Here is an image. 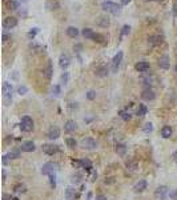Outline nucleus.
Here are the masks:
<instances>
[{"label":"nucleus","mask_w":177,"mask_h":200,"mask_svg":"<svg viewBox=\"0 0 177 200\" xmlns=\"http://www.w3.org/2000/svg\"><path fill=\"white\" fill-rule=\"evenodd\" d=\"M101 7H103L104 11L111 12V13H113V15H117V13H120V5L116 4V3H113V2H109V0H107V2L103 3Z\"/></svg>","instance_id":"nucleus-1"},{"label":"nucleus","mask_w":177,"mask_h":200,"mask_svg":"<svg viewBox=\"0 0 177 200\" xmlns=\"http://www.w3.org/2000/svg\"><path fill=\"white\" fill-rule=\"evenodd\" d=\"M12 92H13L12 84H9L8 82H4V83H3V96H4L7 104L12 102Z\"/></svg>","instance_id":"nucleus-2"},{"label":"nucleus","mask_w":177,"mask_h":200,"mask_svg":"<svg viewBox=\"0 0 177 200\" xmlns=\"http://www.w3.org/2000/svg\"><path fill=\"white\" fill-rule=\"evenodd\" d=\"M57 164L56 163H53V162H48V163H45L44 165H43V168H41V173L43 175H48V176H51V175H55V172L57 171Z\"/></svg>","instance_id":"nucleus-3"},{"label":"nucleus","mask_w":177,"mask_h":200,"mask_svg":"<svg viewBox=\"0 0 177 200\" xmlns=\"http://www.w3.org/2000/svg\"><path fill=\"white\" fill-rule=\"evenodd\" d=\"M20 128L24 132H31L33 129V120L29 116H23L21 123H20Z\"/></svg>","instance_id":"nucleus-4"},{"label":"nucleus","mask_w":177,"mask_h":200,"mask_svg":"<svg viewBox=\"0 0 177 200\" xmlns=\"http://www.w3.org/2000/svg\"><path fill=\"white\" fill-rule=\"evenodd\" d=\"M121 60H123V52L119 51L115 56H113V59H112V72H113V73L117 72V69H119V67H120V63H121Z\"/></svg>","instance_id":"nucleus-5"},{"label":"nucleus","mask_w":177,"mask_h":200,"mask_svg":"<svg viewBox=\"0 0 177 200\" xmlns=\"http://www.w3.org/2000/svg\"><path fill=\"white\" fill-rule=\"evenodd\" d=\"M81 147L84 149H95L97 147V143H96L95 139L92 138H85L81 140Z\"/></svg>","instance_id":"nucleus-6"},{"label":"nucleus","mask_w":177,"mask_h":200,"mask_svg":"<svg viewBox=\"0 0 177 200\" xmlns=\"http://www.w3.org/2000/svg\"><path fill=\"white\" fill-rule=\"evenodd\" d=\"M18 25V19L16 18H12V16H8L3 20V27L5 29H11V28H15Z\"/></svg>","instance_id":"nucleus-7"},{"label":"nucleus","mask_w":177,"mask_h":200,"mask_svg":"<svg viewBox=\"0 0 177 200\" xmlns=\"http://www.w3.org/2000/svg\"><path fill=\"white\" fill-rule=\"evenodd\" d=\"M166 195H168V188H166L165 185H160L155 191V196H156V199H159V200H165Z\"/></svg>","instance_id":"nucleus-8"},{"label":"nucleus","mask_w":177,"mask_h":200,"mask_svg":"<svg viewBox=\"0 0 177 200\" xmlns=\"http://www.w3.org/2000/svg\"><path fill=\"white\" fill-rule=\"evenodd\" d=\"M41 148H43V152L47 153V155H53V153L59 151V147L55 144H44Z\"/></svg>","instance_id":"nucleus-9"},{"label":"nucleus","mask_w":177,"mask_h":200,"mask_svg":"<svg viewBox=\"0 0 177 200\" xmlns=\"http://www.w3.org/2000/svg\"><path fill=\"white\" fill-rule=\"evenodd\" d=\"M69 63H71V58H69L67 53H63V55L60 56V59H59V65L63 69H65L69 65Z\"/></svg>","instance_id":"nucleus-10"},{"label":"nucleus","mask_w":177,"mask_h":200,"mask_svg":"<svg viewBox=\"0 0 177 200\" xmlns=\"http://www.w3.org/2000/svg\"><path fill=\"white\" fill-rule=\"evenodd\" d=\"M20 149H21L23 152H33L36 149L35 147V143L33 142H24L20 147Z\"/></svg>","instance_id":"nucleus-11"},{"label":"nucleus","mask_w":177,"mask_h":200,"mask_svg":"<svg viewBox=\"0 0 177 200\" xmlns=\"http://www.w3.org/2000/svg\"><path fill=\"white\" fill-rule=\"evenodd\" d=\"M146 185H148V183H146L145 180H140V182H137L135 184V187H133V191L136 193H140V192L144 191V189H146Z\"/></svg>","instance_id":"nucleus-12"},{"label":"nucleus","mask_w":177,"mask_h":200,"mask_svg":"<svg viewBox=\"0 0 177 200\" xmlns=\"http://www.w3.org/2000/svg\"><path fill=\"white\" fill-rule=\"evenodd\" d=\"M141 98L144 100H148V102H149V100H153V99H155V92H153L152 88H149V87H148V88H145L144 91H143Z\"/></svg>","instance_id":"nucleus-13"},{"label":"nucleus","mask_w":177,"mask_h":200,"mask_svg":"<svg viewBox=\"0 0 177 200\" xmlns=\"http://www.w3.org/2000/svg\"><path fill=\"white\" fill-rule=\"evenodd\" d=\"M169 65H171V62H169V58L166 55L161 56V58L159 59V67L162 69H168Z\"/></svg>","instance_id":"nucleus-14"},{"label":"nucleus","mask_w":177,"mask_h":200,"mask_svg":"<svg viewBox=\"0 0 177 200\" xmlns=\"http://www.w3.org/2000/svg\"><path fill=\"white\" fill-rule=\"evenodd\" d=\"M135 68L137 69L139 72H145L151 68V65H149V63H146V62H139L137 64L135 65Z\"/></svg>","instance_id":"nucleus-15"},{"label":"nucleus","mask_w":177,"mask_h":200,"mask_svg":"<svg viewBox=\"0 0 177 200\" xmlns=\"http://www.w3.org/2000/svg\"><path fill=\"white\" fill-rule=\"evenodd\" d=\"M76 128H77V124H76L73 120H68V122L65 123V125H64L65 132H73V131H76Z\"/></svg>","instance_id":"nucleus-16"},{"label":"nucleus","mask_w":177,"mask_h":200,"mask_svg":"<svg viewBox=\"0 0 177 200\" xmlns=\"http://www.w3.org/2000/svg\"><path fill=\"white\" fill-rule=\"evenodd\" d=\"M59 136H60V129L57 128V127H52V128L48 131V138L51 140L57 139Z\"/></svg>","instance_id":"nucleus-17"},{"label":"nucleus","mask_w":177,"mask_h":200,"mask_svg":"<svg viewBox=\"0 0 177 200\" xmlns=\"http://www.w3.org/2000/svg\"><path fill=\"white\" fill-rule=\"evenodd\" d=\"M115 151H116V153H117L119 156H125V153H126V145L123 144V143H119V144H116Z\"/></svg>","instance_id":"nucleus-18"},{"label":"nucleus","mask_w":177,"mask_h":200,"mask_svg":"<svg viewBox=\"0 0 177 200\" xmlns=\"http://www.w3.org/2000/svg\"><path fill=\"white\" fill-rule=\"evenodd\" d=\"M161 135H162V138H165V139L171 138V136H172V128H171L169 125L162 127V129H161Z\"/></svg>","instance_id":"nucleus-19"},{"label":"nucleus","mask_w":177,"mask_h":200,"mask_svg":"<svg viewBox=\"0 0 177 200\" xmlns=\"http://www.w3.org/2000/svg\"><path fill=\"white\" fill-rule=\"evenodd\" d=\"M67 35H68L69 38H76V36L79 35V29L76 28V27H68V28H67Z\"/></svg>","instance_id":"nucleus-20"},{"label":"nucleus","mask_w":177,"mask_h":200,"mask_svg":"<svg viewBox=\"0 0 177 200\" xmlns=\"http://www.w3.org/2000/svg\"><path fill=\"white\" fill-rule=\"evenodd\" d=\"M52 64H51V62L48 63V64H47V67H45V69L44 71H43V73H44V76L47 79H51L52 78Z\"/></svg>","instance_id":"nucleus-21"},{"label":"nucleus","mask_w":177,"mask_h":200,"mask_svg":"<svg viewBox=\"0 0 177 200\" xmlns=\"http://www.w3.org/2000/svg\"><path fill=\"white\" fill-rule=\"evenodd\" d=\"M83 36H84L85 39H93L95 32H93L91 28H84V29H83Z\"/></svg>","instance_id":"nucleus-22"},{"label":"nucleus","mask_w":177,"mask_h":200,"mask_svg":"<svg viewBox=\"0 0 177 200\" xmlns=\"http://www.w3.org/2000/svg\"><path fill=\"white\" fill-rule=\"evenodd\" d=\"M96 75L100 76V78H104V76L108 75V68H105V67H100V68L96 69Z\"/></svg>","instance_id":"nucleus-23"},{"label":"nucleus","mask_w":177,"mask_h":200,"mask_svg":"<svg viewBox=\"0 0 177 200\" xmlns=\"http://www.w3.org/2000/svg\"><path fill=\"white\" fill-rule=\"evenodd\" d=\"M146 112H148V108H146V105L144 104H139V108H137V115L139 116H145Z\"/></svg>","instance_id":"nucleus-24"},{"label":"nucleus","mask_w":177,"mask_h":200,"mask_svg":"<svg viewBox=\"0 0 177 200\" xmlns=\"http://www.w3.org/2000/svg\"><path fill=\"white\" fill-rule=\"evenodd\" d=\"M13 191H15V193H24L27 191V187L24 184H18V185H15V188H13Z\"/></svg>","instance_id":"nucleus-25"},{"label":"nucleus","mask_w":177,"mask_h":200,"mask_svg":"<svg viewBox=\"0 0 177 200\" xmlns=\"http://www.w3.org/2000/svg\"><path fill=\"white\" fill-rule=\"evenodd\" d=\"M126 169L131 172H135L136 169H137V163L136 162H128L126 163Z\"/></svg>","instance_id":"nucleus-26"},{"label":"nucleus","mask_w":177,"mask_h":200,"mask_svg":"<svg viewBox=\"0 0 177 200\" xmlns=\"http://www.w3.org/2000/svg\"><path fill=\"white\" fill-rule=\"evenodd\" d=\"M81 178L83 176L80 175V173H73V175L71 176V182L73 183V184H79V183L81 182Z\"/></svg>","instance_id":"nucleus-27"},{"label":"nucleus","mask_w":177,"mask_h":200,"mask_svg":"<svg viewBox=\"0 0 177 200\" xmlns=\"http://www.w3.org/2000/svg\"><path fill=\"white\" fill-rule=\"evenodd\" d=\"M120 118L123 120H125V122H128V120H131L132 115H131V112H128V111H120Z\"/></svg>","instance_id":"nucleus-28"},{"label":"nucleus","mask_w":177,"mask_h":200,"mask_svg":"<svg viewBox=\"0 0 177 200\" xmlns=\"http://www.w3.org/2000/svg\"><path fill=\"white\" fill-rule=\"evenodd\" d=\"M65 198H67V200H72L73 198H75V189L73 188H67Z\"/></svg>","instance_id":"nucleus-29"},{"label":"nucleus","mask_w":177,"mask_h":200,"mask_svg":"<svg viewBox=\"0 0 177 200\" xmlns=\"http://www.w3.org/2000/svg\"><path fill=\"white\" fill-rule=\"evenodd\" d=\"M81 165H83V168L88 169V171H91V169H92V163L89 162L88 159H83L81 160Z\"/></svg>","instance_id":"nucleus-30"},{"label":"nucleus","mask_w":177,"mask_h":200,"mask_svg":"<svg viewBox=\"0 0 177 200\" xmlns=\"http://www.w3.org/2000/svg\"><path fill=\"white\" fill-rule=\"evenodd\" d=\"M8 7L11 9H18L19 7H20L19 0H9V2H8Z\"/></svg>","instance_id":"nucleus-31"},{"label":"nucleus","mask_w":177,"mask_h":200,"mask_svg":"<svg viewBox=\"0 0 177 200\" xmlns=\"http://www.w3.org/2000/svg\"><path fill=\"white\" fill-rule=\"evenodd\" d=\"M97 24L100 25V27H108L109 25V20H108V18H100L99 19V22H97Z\"/></svg>","instance_id":"nucleus-32"},{"label":"nucleus","mask_w":177,"mask_h":200,"mask_svg":"<svg viewBox=\"0 0 177 200\" xmlns=\"http://www.w3.org/2000/svg\"><path fill=\"white\" fill-rule=\"evenodd\" d=\"M47 7H48L49 9H57L59 8V3L55 2V0H49V2L47 3Z\"/></svg>","instance_id":"nucleus-33"},{"label":"nucleus","mask_w":177,"mask_h":200,"mask_svg":"<svg viewBox=\"0 0 177 200\" xmlns=\"http://www.w3.org/2000/svg\"><path fill=\"white\" fill-rule=\"evenodd\" d=\"M161 36H151L149 38V43L153 45V44H159V43H161Z\"/></svg>","instance_id":"nucleus-34"},{"label":"nucleus","mask_w":177,"mask_h":200,"mask_svg":"<svg viewBox=\"0 0 177 200\" xmlns=\"http://www.w3.org/2000/svg\"><path fill=\"white\" fill-rule=\"evenodd\" d=\"M65 143H67V145H68L69 148H75V147L77 145V142H76L75 139H72V138H68L65 140Z\"/></svg>","instance_id":"nucleus-35"},{"label":"nucleus","mask_w":177,"mask_h":200,"mask_svg":"<svg viewBox=\"0 0 177 200\" xmlns=\"http://www.w3.org/2000/svg\"><path fill=\"white\" fill-rule=\"evenodd\" d=\"M39 32V28H32L31 31H29L28 33H27V36H28V39H31V40H33L35 39V36H36V33Z\"/></svg>","instance_id":"nucleus-36"},{"label":"nucleus","mask_w":177,"mask_h":200,"mask_svg":"<svg viewBox=\"0 0 177 200\" xmlns=\"http://www.w3.org/2000/svg\"><path fill=\"white\" fill-rule=\"evenodd\" d=\"M7 156H8L9 159H18L19 156H20V151H18V149H15V151H11Z\"/></svg>","instance_id":"nucleus-37"},{"label":"nucleus","mask_w":177,"mask_h":200,"mask_svg":"<svg viewBox=\"0 0 177 200\" xmlns=\"http://www.w3.org/2000/svg\"><path fill=\"white\" fill-rule=\"evenodd\" d=\"M143 131H144L145 133L152 132V131H153V124H152V123H145V125H144V128H143Z\"/></svg>","instance_id":"nucleus-38"},{"label":"nucleus","mask_w":177,"mask_h":200,"mask_svg":"<svg viewBox=\"0 0 177 200\" xmlns=\"http://www.w3.org/2000/svg\"><path fill=\"white\" fill-rule=\"evenodd\" d=\"M93 40L95 42H97V43H104V36L103 35H100V33H95V36H93Z\"/></svg>","instance_id":"nucleus-39"},{"label":"nucleus","mask_w":177,"mask_h":200,"mask_svg":"<svg viewBox=\"0 0 177 200\" xmlns=\"http://www.w3.org/2000/svg\"><path fill=\"white\" fill-rule=\"evenodd\" d=\"M29 48L33 49V51H36V52H39V51H41V45H39V44H36L35 42H32L31 44H29Z\"/></svg>","instance_id":"nucleus-40"},{"label":"nucleus","mask_w":177,"mask_h":200,"mask_svg":"<svg viewBox=\"0 0 177 200\" xmlns=\"http://www.w3.org/2000/svg\"><path fill=\"white\" fill-rule=\"evenodd\" d=\"M27 91H28V88H27L25 85H20L19 88H18V93H19V95H25Z\"/></svg>","instance_id":"nucleus-41"},{"label":"nucleus","mask_w":177,"mask_h":200,"mask_svg":"<svg viewBox=\"0 0 177 200\" xmlns=\"http://www.w3.org/2000/svg\"><path fill=\"white\" fill-rule=\"evenodd\" d=\"M129 32H131V27H129V25H124V27H123V31H121V35L123 36L128 35Z\"/></svg>","instance_id":"nucleus-42"},{"label":"nucleus","mask_w":177,"mask_h":200,"mask_svg":"<svg viewBox=\"0 0 177 200\" xmlns=\"http://www.w3.org/2000/svg\"><path fill=\"white\" fill-rule=\"evenodd\" d=\"M72 165L76 167V168H83L81 165V160H72Z\"/></svg>","instance_id":"nucleus-43"},{"label":"nucleus","mask_w":177,"mask_h":200,"mask_svg":"<svg viewBox=\"0 0 177 200\" xmlns=\"http://www.w3.org/2000/svg\"><path fill=\"white\" fill-rule=\"evenodd\" d=\"M87 98H88L89 100H93L96 98V92L95 91H88L87 92Z\"/></svg>","instance_id":"nucleus-44"},{"label":"nucleus","mask_w":177,"mask_h":200,"mask_svg":"<svg viewBox=\"0 0 177 200\" xmlns=\"http://www.w3.org/2000/svg\"><path fill=\"white\" fill-rule=\"evenodd\" d=\"M52 92L55 93V96H59V95H60V87H59V85H53Z\"/></svg>","instance_id":"nucleus-45"},{"label":"nucleus","mask_w":177,"mask_h":200,"mask_svg":"<svg viewBox=\"0 0 177 200\" xmlns=\"http://www.w3.org/2000/svg\"><path fill=\"white\" fill-rule=\"evenodd\" d=\"M61 83H64V84H67V83H68V73L67 72H64L61 75Z\"/></svg>","instance_id":"nucleus-46"},{"label":"nucleus","mask_w":177,"mask_h":200,"mask_svg":"<svg viewBox=\"0 0 177 200\" xmlns=\"http://www.w3.org/2000/svg\"><path fill=\"white\" fill-rule=\"evenodd\" d=\"M169 198L173 199V200H177V189H173V191L169 193Z\"/></svg>","instance_id":"nucleus-47"},{"label":"nucleus","mask_w":177,"mask_h":200,"mask_svg":"<svg viewBox=\"0 0 177 200\" xmlns=\"http://www.w3.org/2000/svg\"><path fill=\"white\" fill-rule=\"evenodd\" d=\"M11 39V35L9 33H7V32H3V42H8V40Z\"/></svg>","instance_id":"nucleus-48"},{"label":"nucleus","mask_w":177,"mask_h":200,"mask_svg":"<svg viewBox=\"0 0 177 200\" xmlns=\"http://www.w3.org/2000/svg\"><path fill=\"white\" fill-rule=\"evenodd\" d=\"M49 179H51V185L55 188V187H56V178H55V175H51V176H49Z\"/></svg>","instance_id":"nucleus-49"},{"label":"nucleus","mask_w":177,"mask_h":200,"mask_svg":"<svg viewBox=\"0 0 177 200\" xmlns=\"http://www.w3.org/2000/svg\"><path fill=\"white\" fill-rule=\"evenodd\" d=\"M3 200H13L9 195H3Z\"/></svg>","instance_id":"nucleus-50"},{"label":"nucleus","mask_w":177,"mask_h":200,"mask_svg":"<svg viewBox=\"0 0 177 200\" xmlns=\"http://www.w3.org/2000/svg\"><path fill=\"white\" fill-rule=\"evenodd\" d=\"M7 163H8V156H3V164H7Z\"/></svg>","instance_id":"nucleus-51"},{"label":"nucleus","mask_w":177,"mask_h":200,"mask_svg":"<svg viewBox=\"0 0 177 200\" xmlns=\"http://www.w3.org/2000/svg\"><path fill=\"white\" fill-rule=\"evenodd\" d=\"M129 2H131V0H120V3H121L123 5H126V4H128V3H129Z\"/></svg>","instance_id":"nucleus-52"},{"label":"nucleus","mask_w":177,"mask_h":200,"mask_svg":"<svg viewBox=\"0 0 177 200\" xmlns=\"http://www.w3.org/2000/svg\"><path fill=\"white\" fill-rule=\"evenodd\" d=\"M96 200H107V198L104 195H100V196H97V198H96Z\"/></svg>","instance_id":"nucleus-53"},{"label":"nucleus","mask_w":177,"mask_h":200,"mask_svg":"<svg viewBox=\"0 0 177 200\" xmlns=\"http://www.w3.org/2000/svg\"><path fill=\"white\" fill-rule=\"evenodd\" d=\"M173 13H175V16H177V4H175V7H173Z\"/></svg>","instance_id":"nucleus-54"},{"label":"nucleus","mask_w":177,"mask_h":200,"mask_svg":"<svg viewBox=\"0 0 177 200\" xmlns=\"http://www.w3.org/2000/svg\"><path fill=\"white\" fill-rule=\"evenodd\" d=\"M173 159H175V162L177 163V151H176L175 153H173Z\"/></svg>","instance_id":"nucleus-55"},{"label":"nucleus","mask_w":177,"mask_h":200,"mask_svg":"<svg viewBox=\"0 0 177 200\" xmlns=\"http://www.w3.org/2000/svg\"><path fill=\"white\" fill-rule=\"evenodd\" d=\"M144 2H162V0H144Z\"/></svg>","instance_id":"nucleus-56"},{"label":"nucleus","mask_w":177,"mask_h":200,"mask_svg":"<svg viewBox=\"0 0 177 200\" xmlns=\"http://www.w3.org/2000/svg\"><path fill=\"white\" fill-rule=\"evenodd\" d=\"M3 182H5V172L3 171Z\"/></svg>","instance_id":"nucleus-57"},{"label":"nucleus","mask_w":177,"mask_h":200,"mask_svg":"<svg viewBox=\"0 0 177 200\" xmlns=\"http://www.w3.org/2000/svg\"><path fill=\"white\" fill-rule=\"evenodd\" d=\"M176 72H177V65H176Z\"/></svg>","instance_id":"nucleus-58"}]
</instances>
